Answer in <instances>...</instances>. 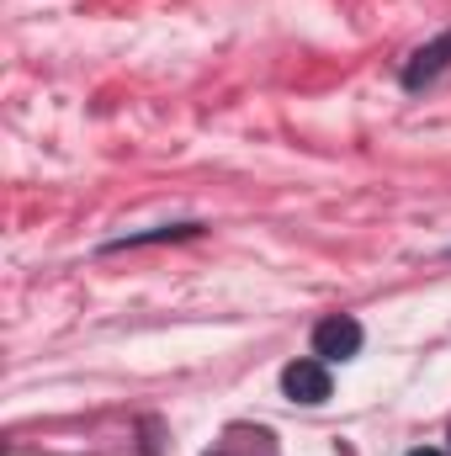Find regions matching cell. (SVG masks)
<instances>
[{
	"mask_svg": "<svg viewBox=\"0 0 451 456\" xmlns=\"http://www.w3.org/2000/svg\"><path fill=\"white\" fill-rule=\"evenodd\" d=\"M282 393L292 403H324L330 398V361H292L282 371Z\"/></svg>",
	"mask_w": 451,
	"mask_h": 456,
	"instance_id": "obj_2",
	"label": "cell"
},
{
	"mask_svg": "<svg viewBox=\"0 0 451 456\" xmlns=\"http://www.w3.org/2000/svg\"><path fill=\"white\" fill-rule=\"evenodd\" d=\"M314 355H319V361H356V355H361V324L345 319V314L324 319V324L314 330Z\"/></svg>",
	"mask_w": 451,
	"mask_h": 456,
	"instance_id": "obj_1",
	"label": "cell"
},
{
	"mask_svg": "<svg viewBox=\"0 0 451 456\" xmlns=\"http://www.w3.org/2000/svg\"><path fill=\"white\" fill-rule=\"evenodd\" d=\"M409 456H441V452H409Z\"/></svg>",
	"mask_w": 451,
	"mask_h": 456,
	"instance_id": "obj_4",
	"label": "cell"
},
{
	"mask_svg": "<svg viewBox=\"0 0 451 456\" xmlns=\"http://www.w3.org/2000/svg\"><path fill=\"white\" fill-rule=\"evenodd\" d=\"M447 64H451V32H447V37H436L430 48H420V53L409 59V69H404V86H409V91H420V86H430V80H436Z\"/></svg>",
	"mask_w": 451,
	"mask_h": 456,
	"instance_id": "obj_3",
	"label": "cell"
}]
</instances>
